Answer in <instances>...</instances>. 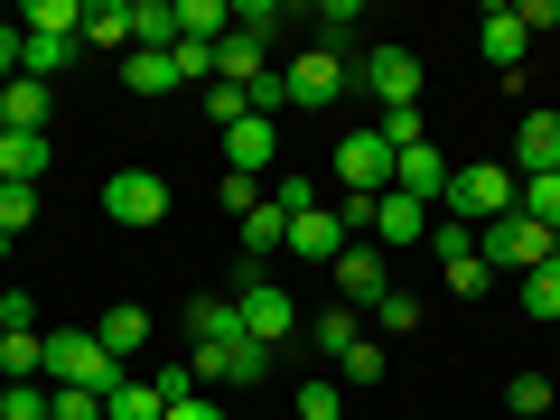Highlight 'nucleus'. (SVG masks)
Returning a JSON list of instances; mask_svg holds the SVG:
<instances>
[{
  "mask_svg": "<svg viewBox=\"0 0 560 420\" xmlns=\"http://www.w3.org/2000/svg\"><path fill=\"white\" fill-rule=\"evenodd\" d=\"M337 374H346V383H355V393H364V383H383V346H374V337H364V346H355V355H346V364H337Z\"/></svg>",
  "mask_w": 560,
  "mask_h": 420,
  "instance_id": "obj_43",
  "label": "nucleus"
},
{
  "mask_svg": "<svg viewBox=\"0 0 560 420\" xmlns=\"http://www.w3.org/2000/svg\"><path fill=\"white\" fill-rule=\"evenodd\" d=\"M84 47H121L131 57V0H84V28H75Z\"/></svg>",
  "mask_w": 560,
  "mask_h": 420,
  "instance_id": "obj_23",
  "label": "nucleus"
},
{
  "mask_svg": "<svg viewBox=\"0 0 560 420\" xmlns=\"http://www.w3.org/2000/svg\"><path fill=\"white\" fill-rule=\"evenodd\" d=\"M523 215L560 234V168H551V178H523Z\"/></svg>",
  "mask_w": 560,
  "mask_h": 420,
  "instance_id": "obj_38",
  "label": "nucleus"
},
{
  "mask_svg": "<svg viewBox=\"0 0 560 420\" xmlns=\"http://www.w3.org/2000/svg\"><path fill=\"white\" fill-rule=\"evenodd\" d=\"M168 178L160 168H113V178H103V215L113 224H131V234H150V224H168Z\"/></svg>",
  "mask_w": 560,
  "mask_h": 420,
  "instance_id": "obj_5",
  "label": "nucleus"
},
{
  "mask_svg": "<svg viewBox=\"0 0 560 420\" xmlns=\"http://www.w3.org/2000/svg\"><path fill=\"white\" fill-rule=\"evenodd\" d=\"M47 383H66V393H113L121 364L103 355L94 327H57V337H47Z\"/></svg>",
  "mask_w": 560,
  "mask_h": 420,
  "instance_id": "obj_2",
  "label": "nucleus"
},
{
  "mask_svg": "<svg viewBox=\"0 0 560 420\" xmlns=\"http://www.w3.org/2000/svg\"><path fill=\"white\" fill-rule=\"evenodd\" d=\"M523 308H533V318H560V253L541 261L533 280H523Z\"/></svg>",
  "mask_w": 560,
  "mask_h": 420,
  "instance_id": "obj_37",
  "label": "nucleus"
},
{
  "mask_svg": "<svg viewBox=\"0 0 560 420\" xmlns=\"http://www.w3.org/2000/svg\"><path fill=\"white\" fill-rule=\"evenodd\" d=\"M374 131L393 140V160H401V150H411V140H430V121H420V103H411V113H374Z\"/></svg>",
  "mask_w": 560,
  "mask_h": 420,
  "instance_id": "obj_40",
  "label": "nucleus"
},
{
  "mask_svg": "<svg viewBox=\"0 0 560 420\" xmlns=\"http://www.w3.org/2000/svg\"><path fill=\"white\" fill-rule=\"evenodd\" d=\"M75 57H84V38H28V28H20V75H38V84H57L66 66H75Z\"/></svg>",
  "mask_w": 560,
  "mask_h": 420,
  "instance_id": "obj_24",
  "label": "nucleus"
},
{
  "mask_svg": "<svg viewBox=\"0 0 560 420\" xmlns=\"http://www.w3.org/2000/svg\"><path fill=\"white\" fill-rule=\"evenodd\" d=\"M234 308H243V337H253V346H290V337H300V308H290L280 280H243Z\"/></svg>",
  "mask_w": 560,
  "mask_h": 420,
  "instance_id": "obj_9",
  "label": "nucleus"
},
{
  "mask_svg": "<svg viewBox=\"0 0 560 420\" xmlns=\"http://www.w3.org/2000/svg\"><path fill=\"white\" fill-rule=\"evenodd\" d=\"M28 215H38V187H0V234H28Z\"/></svg>",
  "mask_w": 560,
  "mask_h": 420,
  "instance_id": "obj_41",
  "label": "nucleus"
},
{
  "mask_svg": "<svg viewBox=\"0 0 560 420\" xmlns=\"http://www.w3.org/2000/svg\"><path fill=\"white\" fill-rule=\"evenodd\" d=\"M374 243H383V253L430 243V206H411V197H393V187H383V197H374Z\"/></svg>",
  "mask_w": 560,
  "mask_h": 420,
  "instance_id": "obj_13",
  "label": "nucleus"
},
{
  "mask_svg": "<svg viewBox=\"0 0 560 420\" xmlns=\"http://www.w3.org/2000/svg\"><path fill=\"white\" fill-rule=\"evenodd\" d=\"M197 383H234V393H253V383H271V346L253 337H224V346H197Z\"/></svg>",
  "mask_w": 560,
  "mask_h": 420,
  "instance_id": "obj_10",
  "label": "nucleus"
},
{
  "mask_svg": "<svg viewBox=\"0 0 560 420\" xmlns=\"http://www.w3.org/2000/svg\"><path fill=\"white\" fill-rule=\"evenodd\" d=\"M346 420H355V411H346Z\"/></svg>",
  "mask_w": 560,
  "mask_h": 420,
  "instance_id": "obj_55",
  "label": "nucleus"
},
{
  "mask_svg": "<svg viewBox=\"0 0 560 420\" xmlns=\"http://www.w3.org/2000/svg\"><path fill=\"white\" fill-rule=\"evenodd\" d=\"M20 28H28V38H75V28H84V0H28Z\"/></svg>",
  "mask_w": 560,
  "mask_h": 420,
  "instance_id": "obj_26",
  "label": "nucleus"
},
{
  "mask_svg": "<svg viewBox=\"0 0 560 420\" xmlns=\"http://www.w3.org/2000/svg\"><path fill=\"white\" fill-rule=\"evenodd\" d=\"M121 75H131V94H140V103L187 94V84H178V47H131V57H121Z\"/></svg>",
  "mask_w": 560,
  "mask_h": 420,
  "instance_id": "obj_15",
  "label": "nucleus"
},
{
  "mask_svg": "<svg viewBox=\"0 0 560 420\" xmlns=\"http://www.w3.org/2000/svg\"><path fill=\"white\" fill-rule=\"evenodd\" d=\"M20 75V28H0V84Z\"/></svg>",
  "mask_w": 560,
  "mask_h": 420,
  "instance_id": "obj_49",
  "label": "nucleus"
},
{
  "mask_svg": "<svg viewBox=\"0 0 560 420\" xmlns=\"http://www.w3.org/2000/svg\"><path fill=\"white\" fill-rule=\"evenodd\" d=\"M355 84L383 103V113H411V103L430 94V66H420L411 47H364V57H355Z\"/></svg>",
  "mask_w": 560,
  "mask_h": 420,
  "instance_id": "obj_4",
  "label": "nucleus"
},
{
  "mask_svg": "<svg viewBox=\"0 0 560 420\" xmlns=\"http://www.w3.org/2000/svg\"><path fill=\"white\" fill-rule=\"evenodd\" d=\"M47 160H57V140H47V131H10V140H0V187H38Z\"/></svg>",
  "mask_w": 560,
  "mask_h": 420,
  "instance_id": "obj_17",
  "label": "nucleus"
},
{
  "mask_svg": "<svg viewBox=\"0 0 560 420\" xmlns=\"http://www.w3.org/2000/svg\"><path fill=\"white\" fill-rule=\"evenodd\" d=\"M280 243H290V215H280V206L261 197L253 215H243V253H280Z\"/></svg>",
  "mask_w": 560,
  "mask_h": 420,
  "instance_id": "obj_34",
  "label": "nucleus"
},
{
  "mask_svg": "<svg viewBox=\"0 0 560 420\" xmlns=\"http://www.w3.org/2000/svg\"><path fill=\"white\" fill-rule=\"evenodd\" d=\"M0 261H10V234H0Z\"/></svg>",
  "mask_w": 560,
  "mask_h": 420,
  "instance_id": "obj_52",
  "label": "nucleus"
},
{
  "mask_svg": "<svg viewBox=\"0 0 560 420\" xmlns=\"http://www.w3.org/2000/svg\"><path fill=\"white\" fill-rule=\"evenodd\" d=\"M560 168V113H533L514 131V178H551Z\"/></svg>",
  "mask_w": 560,
  "mask_h": 420,
  "instance_id": "obj_16",
  "label": "nucleus"
},
{
  "mask_svg": "<svg viewBox=\"0 0 560 420\" xmlns=\"http://www.w3.org/2000/svg\"><path fill=\"white\" fill-rule=\"evenodd\" d=\"M290 420H346V393H337V374L300 383V393H290Z\"/></svg>",
  "mask_w": 560,
  "mask_h": 420,
  "instance_id": "obj_32",
  "label": "nucleus"
},
{
  "mask_svg": "<svg viewBox=\"0 0 560 420\" xmlns=\"http://www.w3.org/2000/svg\"><path fill=\"white\" fill-rule=\"evenodd\" d=\"M504 411H514V420H541V411H560V393H551L541 374H514V383H504Z\"/></svg>",
  "mask_w": 560,
  "mask_h": 420,
  "instance_id": "obj_35",
  "label": "nucleus"
},
{
  "mask_svg": "<svg viewBox=\"0 0 560 420\" xmlns=\"http://www.w3.org/2000/svg\"><path fill=\"white\" fill-rule=\"evenodd\" d=\"M355 28H364L355 0H327V10H318V47H327V57H346V47H355Z\"/></svg>",
  "mask_w": 560,
  "mask_h": 420,
  "instance_id": "obj_33",
  "label": "nucleus"
},
{
  "mask_svg": "<svg viewBox=\"0 0 560 420\" xmlns=\"http://www.w3.org/2000/svg\"><path fill=\"white\" fill-rule=\"evenodd\" d=\"M103 420H168V401L150 393V383H131V374H121L113 393H103Z\"/></svg>",
  "mask_w": 560,
  "mask_h": 420,
  "instance_id": "obj_30",
  "label": "nucleus"
},
{
  "mask_svg": "<svg viewBox=\"0 0 560 420\" xmlns=\"http://www.w3.org/2000/svg\"><path fill=\"white\" fill-rule=\"evenodd\" d=\"M0 140H10V121H0Z\"/></svg>",
  "mask_w": 560,
  "mask_h": 420,
  "instance_id": "obj_54",
  "label": "nucleus"
},
{
  "mask_svg": "<svg viewBox=\"0 0 560 420\" xmlns=\"http://www.w3.org/2000/svg\"><path fill=\"white\" fill-rule=\"evenodd\" d=\"M327 271H337V308H355V318H374V308L393 300V271H383V253H374V243H346V253L327 261Z\"/></svg>",
  "mask_w": 560,
  "mask_h": 420,
  "instance_id": "obj_8",
  "label": "nucleus"
},
{
  "mask_svg": "<svg viewBox=\"0 0 560 420\" xmlns=\"http://www.w3.org/2000/svg\"><path fill=\"white\" fill-rule=\"evenodd\" d=\"M271 206H280V215H290V224H300V215H318V178H290V168H280V178H271Z\"/></svg>",
  "mask_w": 560,
  "mask_h": 420,
  "instance_id": "obj_36",
  "label": "nucleus"
},
{
  "mask_svg": "<svg viewBox=\"0 0 560 420\" xmlns=\"http://www.w3.org/2000/svg\"><path fill=\"white\" fill-rule=\"evenodd\" d=\"M187 327H197V346H224V337H243V308L234 300H197V308H187Z\"/></svg>",
  "mask_w": 560,
  "mask_h": 420,
  "instance_id": "obj_31",
  "label": "nucleus"
},
{
  "mask_svg": "<svg viewBox=\"0 0 560 420\" xmlns=\"http://www.w3.org/2000/svg\"><path fill=\"white\" fill-rule=\"evenodd\" d=\"M383 187H393V140L374 121H355L337 140V197H383Z\"/></svg>",
  "mask_w": 560,
  "mask_h": 420,
  "instance_id": "obj_6",
  "label": "nucleus"
},
{
  "mask_svg": "<svg viewBox=\"0 0 560 420\" xmlns=\"http://www.w3.org/2000/svg\"><path fill=\"white\" fill-rule=\"evenodd\" d=\"M150 393H160V401H197V364H160Z\"/></svg>",
  "mask_w": 560,
  "mask_h": 420,
  "instance_id": "obj_42",
  "label": "nucleus"
},
{
  "mask_svg": "<svg viewBox=\"0 0 560 420\" xmlns=\"http://www.w3.org/2000/svg\"><path fill=\"white\" fill-rule=\"evenodd\" d=\"M224 168H234V178H271V168H280V121L243 113L234 131H224Z\"/></svg>",
  "mask_w": 560,
  "mask_h": 420,
  "instance_id": "obj_11",
  "label": "nucleus"
},
{
  "mask_svg": "<svg viewBox=\"0 0 560 420\" xmlns=\"http://www.w3.org/2000/svg\"><path fill=\"white\" fill-rule=\"evenodd\" d=\"M448 224H467V234H486V224H504L523 206V178L504 160H477V168H448Z\"/></svg>",
  "mask_w": 560,
  "mask_h": 420,
  "instance_id": "obj_1",
  "label": "nucleus"
},
{
  "mask_svg": "<svg viewBox=\"0 0 560 420\" xmlns=\"http://www.w3.org/2000/svg\"><path fill=\"white\" fill-rule=\"evenodd\" d=\"M215 197L234 206V215H253V206H261V178H234V168H224V187H215Z\"/></svg>",
  "mask_w": 560,
  "mask_h": 420,
  "instance_id": "obj_45",
  "label": "nucleus"
},
{
  "mask_svg": "<svg viewBox=\"0 0 560 420\" xmlns=\"http://www.w3.org/2000/svg\"><path fill=\"white\" fill-rule=\"evenodd\" d=\"M243 113H253V94H243V84H206V121H215V131H234Z\"/></svg>",
  "mask_w": 560,
  "mask_h": 420,
  "instance_id": "obj_39",
  "label": "nucleus"
},
{
  "mask_svg": "<svg viewBox=\"0 0 560 420\" xmlns=\"http://www.w3.org/2000/svg\"><path fill=\"white\" fill-rule=\"evenodd\" d=\"M374 318H383V327H420V300H411V290H393V300H383Z\"/></svg>",
  "mask_w": 560,
  "mask_h": 420,
  "instance_id": "obj_48",
  "label": "nucleus"
},
{
  "mask_svg": "<svg viewBox=\"0 0 560 420\" xmlns=\"http://www.w3.org/2000/svg\"><path fill=\"white\" fill-rule=\"evenodd\" d=\"M308 346H318L327 364H346V355H355V346H364V318H355V308H327V318L308 327Z\"/></svg>",
  "mask_w": 560,
  "mask_h": 420,
  "instance_id": "obj_25",
  "label": "nucleus"
},
{
  "mask_svg": "<svg viewBox=\"0 0 560 420\" xmlns=\"http://www.w3.org/2000/svg\"><path fill=\"white\" fill-rule=\"evenodd\" d=\"M234 28H243V38H261V47H271V28H280V10H271V0H243V10H234Z\"/></svg>",
  "mask_w": 560,
  "mask_h": 420,
  "instance_id": "obj_44",
  "label": "nucleus"
},
{
  "mask_svg": "<svg viewBox=\"0 0 560 420\" xmlns=\"http://www.w3.org/2000/svg\"><path fill=\"white\" fill-rule=\"evenodd\" d=\"M224 28H234V0H178V38H197V47H215Z\"/></svg>",
  "mask_w": 560,
  "mask_h": 420,
  "instance_id": "obj_28",
  "label": "nucleus"
},
{
  "mask_svg": "<svg viewBox=\"0 0 560 420\" xmlns=\"http://www.w3.org/2000/svg\"><path fill=\"white\" fill-rule=\"evenodd\" d=\"M280 253H300V261H337V253H346V224H337V206H318V215H300Z\"/></svg>",
  "mask_w": 560,
  "mask_h": 420,
  "instance_id": "obj_20",
  "label": "nucleus"
},
{
  "mask_svg": "<svg viewBox=\"0 0 560 420\" xmlns=\"http://www.w3.org/2000/svg\"><path fill=\"white\" fill-rule=\"evenodd\" d=\"M168 420H224L215 401H168Z\"/></svg>",
  "mask_w": 560,
  "mask_h": 420,
  "instance_id": "obj_50",
  "label": "nucleus"
},
{
  "mask_svg": "<svg viewBox=\"0 0 560 420\" xmlns=\"http://www.w3.org/2000/svg\"><path fill=\"white\" fill-rule=\"evenodd\" d=\"M57 420H103V393H66L57 383Z\"/></svg>",
  "mask_w": 560,
  "mask_h": 420,
  "instance_id": "obj_46",
  "label": "nucleus"
},
{
  "mask_svg": "<svg viewBox=\"0 0 560 420\" xmlns=\"http://www.w3.org/2000/svg\"><path fill=\"white\" fill-rule=\"evenodd\" d=\"M253 75H271V47L243 38V28H224L215 38V84H253Z\"/></svg>",
  "mask_w": 560,
  "mask_h": 420,
  "instance_id": "obj_21",
  "label": "nucleus"
},
{
  "mask_svg": "<svg viewBox=\"0 0 560 420\" xmlns=\"http://www.w3.org/2000/svg\"><path fill=\"white\" fill-rule=\"evenodd\" d=\"M514 20H523V38L533 28H560V0H514Z\"/></svg>",
  "mask_w": 560,
  "mask_h": 420,
  "instance_id": "obj_47",
  "label": "nucleus"
},
{
  "mask_svg": "<svg viewBox=\"0 0 560 420\" xmlns=\"http://www.w3.org/2000/svg\"><path fill=\"white\" fill-rule=\"evenodd\" d=\"M0 420H10V383H0Z\"/></svg>",
  "mask_w": 560,
  "mask_h": 420,
  "instance_id": "obj_51",
  "label": "nucleus"
},
{
  "mask_svg": "<svg viewBox=\"0 0 560 420\" xmlns=\"http://www.w3.org/2000/svg\"><path fill=\"white\" fill-rule=\"evenodd\" d=\"M94 337H103V355H113V364H131L140 346H150V308H140V300L103 308V318H94Z\"/></svg>",
  "mask_w": 560,
  "mask_h": 420,
  "instance_id": "obj_19",
  "label": "nucleus"
},
{
  "mask_svg": "<svg viewBox=\"0 0 560 420\" xmlns=\"http://www.w3.org/2000/svg\"><path fill=\"white\" fill-rule=\"evenodd\" d=\"M280 84H290V113H318V103H346V94H355V66L327 57V47H300V57L280 66Z\"/></svg>",
  "mask_w": 560,
  "mask_h": 420,
  "instance_id": "obj_7",
  "label": "nucleus"
},
{
  "mask_svg": "<svg viewBox=\"0 0 560 420\" xmlns=\"http://www.w3.org/2000/svg\"><path fill=\"white\" fill-rule=\"evenodd\" d=\"M47 374V337L38 327H0V383H38Z\"/></svg>",
  "mask_w": 560,
  "mask_h": 420,
  "instance_id": "obj_22",
  "label": "nucleus"
},
{
  "mask_svg": "<svg viewBox=\"0 0 560 420\" xmlns=\"http://www.w3.org/2000/svg\"><path fill=\"white\" fill-rule=\"evenodd\" d=\"M131 47H178V0H131Z\"/></svg>",
  "mask_w": 560,
  "mask_h": 420,
  "instance_id": "obj_27",
  "label": "nucleus"
},
{
  "mask_svg": "<svg viewBox=\"0 0 560 420\" xmlns=\"http://www.w3.org/2000/svg\"><path fill=\"white\" fill-rule=\"evenodd\" d=\"M440 280H448V300H486V290H495L486 253H440Z\"/></svg>",
  "mask_w": 560,
  "mask_h": 420,
  "instance_id": "obj_29",
  "label": "nucleus"
},
{
  "mask_svg": "<svg viewBox=\"0 0 560 420\" xmlns=\"http://www.w3.org/2000/svg\"><path fill=\"white\" fill-rule=\"evenodd\" d=\"M477 253H486V271H514V280H533L541 261L560 253V234H551V224H533V215L514 206L504 224H486V234H477Z\"/></svg>",
  "mask_w": 560,
  "mask_h": 420,
  "instance_id": "obj_3",
  "label": "nucleus"
},
{
  "mask_svg": "<svg viewBox=\"0 0 560 420\" xmlns=\"http://www.w3.org/2000/svg\"><path fill=\"white\" fill-rule=\"evenodd\" d=\"M0 308H10V290H0Z\"/></svg>",
  "mask_w": 560,
  "mask_h": 420,
  "instance_id": "obj_53",
  "label": "nucleus"
},
{
  "mask_svg": "<svg viewBox=\"0 0 560 420\" xmlns=\"http://www.w3.org/2000/svg\"><path fill=\"white\" fill-rule=\"evenodd\" d=\"M47 113H57V84H38V75L0 84V121H10V131H47Z\"/></svg>",
  "mask_w": 560,
  "mask_h": 420,
  "instance_id": "obj_18",
  "label": "nucleus"
},
{
  "mask_svg": "<svg viewBox=\"0 0 560 420\" xmlns=\"http://www.w3.org/2000/svg\"><path fill=\"white\" fill-rule=\"evenodd\" d=\"M393 197H411V206H440L448 197V160H440V140H411L393 160Z\"/></svg>",
  "mask_w": 560,
  "mask_h": 420,
  "instance_id": "obj_12",
  "label": "nucleus"
},
{
  "mask_svg": "<svg viewBox=\"0 0 560 420\" xmlns=\"http://www.w3.org/2000/svg\"><path fill=\"white\" fill-rule=\"evenodd\" d=\"M523 47H533V38H523V20H514V10H504V0H495V10H486V20H477V57L495 66L504 84H514V66H523Z\"/></svg>",
  "mask_w": 560,
  "mask_h": 420,
  "instance_id": "obj_14",
  "label": "nucleus"
}]
</instances>
